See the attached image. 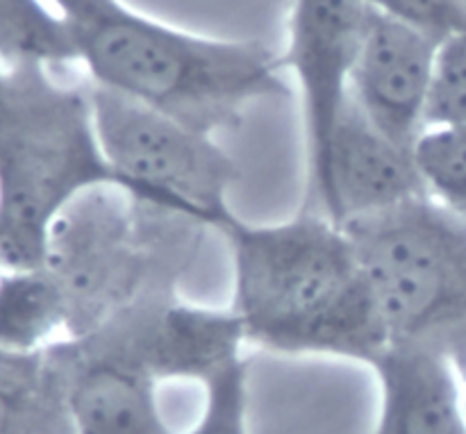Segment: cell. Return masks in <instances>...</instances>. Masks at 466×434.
Here are the masks:
<instances>
[{"label":"cell","instance_id":"cell-5","mask_svg":"<svg viewBox=\"0 0 466 434\" xmlns=\"http://www.w3.org/2000/svg\"><path fill=\"white\" fill-rule=\"evenodd\" d=\"M390 344L440 350L466 371V217L421 196L344 223Z\"/></svg>","mask_w":466,"mask_h":434},{"label":"cell","instance_id":"cell-3","mask_svg":"<svg viewBox=\"0 0 466 434\" xmlns=\"http://www.w3.org/2000/svg\"><path fill=\"white\" fill-rule=\"evenodd\" d=\"M103 187L127 194L100 150L91 86L0 59V268L44 267L59 214Z\"/></svg>","mask_w":466,"mask_h":434},{"label":"cell","instance_id":"cell-15","mask_svg":"<svg viewBox=\"0 0 466 434\" xmlns=\"http://www.w3.org/2000/svg\"><path fill=\"white\" fill-rule=\"evenodd\" d=\"M414 157L428 196L466 217V123L428 127Z\"/></svg>","mask_w":466,"mask_h":434},{"label":"cell","instance_id":"cell-8","mask_svg":"<svg viewBox=\"0 0 466 434\" xmlns=\"http://www.w3.org/2000/svg\"><path fill=\"white\" fill-rule=\"evenodd\" d=\"M369 0H291L287 48L280 55L303 105L309 200L323 189L332 135L349 103L350 71L369 16Z\"/></svg>","mask_w":466,"mask_h":434},{"label":"cell","instance_id":"cell-19","mask_svg":"<svg viewBox=\"0 0 466 434\" xmlns=\"http://www.w3.org/2000/svg\"><path fill=\"white\" fill-rule=\"evenodd\" d=\"M369 5L440 44L466 32V0H369Z\"/></svg>","mask_w":466,"mask_h":434},{"label":"cell","instance_id":"cell-20","mask_svg":"<svg viewBox=\"0 0 466 434\" xmlns=\"http://www.w3.org/2000/svg\"><path fill=\"white\" fill-rule=\"evenodd\" d=\"M46 353L16 355L0 348V389H23V387L44 385L50 378V364Z\"/></svg>","mask_w":466,"mask_h":434},{"label":"cell","instance_id":"cell-9","mask_svg":"<svg viewBox=\"0 0 466 434\" xmlns=\"http://www.w3.org/2000/svg\"><path fill=\"white\" fill-rule=\"evenodd\" d=\"M440 41L371 5L350 71L349 98L378 130L414 148L428 130Z\"/></svg>","mask_w":466,"mask_h":434},{"label":"cell","instance_id":"cell-14","mask_svg":"<svg viewBox=\"0 0 466 434\" xmlns=\"http://www.w3.org/2000/svg\"><path fill=\"white\" fill-rule=\"evenodd\" d=\"M0 59L57 68L76 62L62 16L46 0H0Z\"/></svg>","mask_w":466,"mask_h":434},{"label":"cell","instance_id":"cell-4","mask_svg":"<svg viewBox=\"0 0 466 434\" xmlns=\"http://www.w3.org/2000/svg\"><path fill=\"white\" fill-rule=\"evenodd\" d=\"M203 230L114 187L73 200L50 227L44 259L68 305L66 339L94 335L144 294L176 285Z\"/></svg>","mask_w":466,"mask_h":434},{"label":"cell","instance_id":"cell-12","mask_svg":"<svg viewBox=\"0 0 466 434\" xmlns=\"http://www.w3.org/2000/svg\"><path fill=\"white\" fill-rule=\"evenodd\" d=\"M369 368L380 391L371 434H466L464 378L453 358L390 344Z\"/></svg>","mask_w":466,"mask_h":434},{"label":"cell","instance_id":"cell-21","mask_svg":"<svg viewBox=\"0 0 466 434\" xmlns=\"http://www.w3.org/2000/svg\"><path fill=\"white\" fill-rule=\"evenodd\" d=\"M462 378H464V380H466V371H464V373H462Z\"/></svg>","mask_w":466,"mask_h":434},{"label":"cell","instance_id":"cell-18","mask_svg":"<svg viewBox=\"0 0 466 434\" xmlns=\"http://www.w3.org/2000/svg\"><path fill=\"white\" fill-rule=\"evenodd\" d=\"M466 123V32L440 45L428 127Z\"/></svg>","mask_w":466,"mask_h":434},{"label":"cell","instance_id":"cell-6","mask_svg":"<svg viewBox=\"0 0 466 434\" xmlns=\"http://www.w3.org/2000/svg\"><path fill=\"white\" fill-rule=\"evenodd\" d=\"M91 107L100 150L127 196L205 230L218 232L235 217L228 203L235 159L214 135L98 86Z\"/></svg>","mask_w":466,"mask_h":434},{"label":"cell","instance_id":"cell-2","mask_svg":"<svg viewBox=\"0 0 466 434\" xmlns=\"http://www.w3.org/2000/svg\"><path fill=\"white\" fill-rule=\"evenodd\" d=\"M89 85L217 135L258 100L291 96L280 55L262 41L223 39L164 23L126 0H48Z\"/></svg>","mask_w":466,"mask_h":434},{"label":"cell","instance_id":"cell-11","mask_svg":"<svg viewBox=\"0 0 466 434\" xmlns=\"http://www.w3.org/2000/svg\"><path fill=\"white\" fill-rule=\"evenodd\" d=\"M76 434H173L148 373L82 339L48 350Z\"/></svg>","mask_w":466,"mask_h":434},{"label":"cell","instance_id":"cell-7","mask_svg":"<svg viewBox=\"0 0 466 434\" xmlns=\"http://www.w3.org/2000/svg\"><path fill=\"white\" fill-rule=\"evenodd\" d=\"M82 341L127 359L155 382H198L203 387L244 359L246 332L230 305L189 303L176 285H167L137 298Z\"/></svg>","mask_w":466,"mask_h":434},{"label":"cell","instance_id":"cell-10","mask_svg":"<svg viewBox=\"0 0 466 434\" xmlns=\"http://www.w3.org/2000/svg\"><path fill=\"white\" fill-rule=\"evenodd\" d=\"M421 196L428 191L414 148L378 130L349 98L332 135L326 182L308 209L344 226Z\"/></svg>","mask_w":466,"mask_h":434},{"label":"cell","instance_id":"cell-17","mask_svg":"<svg viewBox=\"0 0 466 434\" xmlns=\"http://www.w3.org/2000/svg\"><path fill=\"white\" fill-rule=\"evenodd\" d=\"M248 412V362L239 359L205 382L200 417L182 434H253Z\"/></svg>","mask_w":466,"mask_h":434},{"label":"cell","instance_id":"cell-16","mask_svg":"<svg viewBox=\"0 0 466 434\" xmlns=\"http://www.w3.org/2000/svg\"><path fill=\"white\" fill-rule=\"evenodd\" d=\"M0 434H76L53 367L44 385L0 389Z\"/></svg>","mask_w":466,"mask_h":434},{"label":"cell","instance_id":"cell-1","mask_svg":"<svg viewBox=\"0 0 466 434\" xmlns=\"http://www.w3.org/2000/svg\"><path fill=\"white\" fill-rule=\"evenodd\" d=\"M232 255V312L246 341L296 358L369 367L390 346L344 226L314 209L278 223L235 217L221 227Z\"/></svg>","mask_w":466,"mask_h":434},{"label":"cell","instance_id":"cell-13","mask_svg":"<svg viewBox=\"0 0 466 434\" xmlns=\"http://www.w3.org/2000/svg\"><path fill=\"white\" fill-rule=\"evenodd\" d=\"M66 337L68 305L50 271L0 268V348L41 355Z\"/></svg>","mask_w":466,"mask_h":434}]
</instances>
